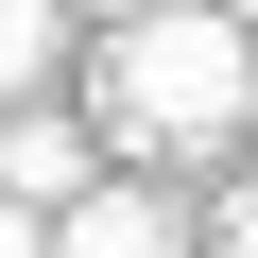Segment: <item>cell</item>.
Wrapping results in <instances>:
<instances>
[{"instance_id":"obj_3","label":"cell","mask_w":258,"mask_h":258,"mask_svg":"<svg viewBox=\"0 0 258 258\" xmlns=\"http://www.w3.org/2000/svg\"><path fill=\"white\" fill-rule=\"evenodd\" d=\"M52 258H172V189H86L52 224Z\"/></svg>"},{"instance_id":"obj_7","label":"cell","mask_w":258,"mask_h":258,"mask_svg":"<svg viewBox=\"0 0 258 258\" xmlns=\"http://www.w3.org/2000/svg\"><path fill=\"white\" fill-rule=\"evenodd\" d=\"M86 18H172V0H86Z\"/></svg>"},{"instance_id":"obj_5","label":"cell","mask_w":258,"mask_h":258,"mask_svg":"<svg viewBox=\"0 0 258 258\" xmlns=\"http://www.w3.org/2000/svg\"><path fill=\"white\" fill-rule=\"evenodd\" d=\"M0 258H52V207H18V189H0Z\"/></svg>"},{"instance_id":"obj_4","label":"cell","mask_w":258,"mask_h":258,"mask_svg":"<svg viewBox=\"0 0 258 258\" xmlns=\"http://www.w3.org/2000/svg\"><path fill=\"white\" fill-rule=\"evenodd\" d=\"M52 18H69V0H0V103H18V86L52 69Z\"/></svg>"},{"instance_id":"obj_1","label":"cell","mask_w":258,"mask_h":258,"mask_svg":"<svg viewBox=\"0 0 258 258\" xmlns=\"http://www.w3.org/2000/svg\"><path fill=\"white\" fill-rule=\"evenodd\" d=\"M103 155H207L258 120V18H224V0H172V18H120L103 35Z\"/></svg>"},{"instance_id":"obj_2","label":"cell","mask_w":258,"mask_h":258,"mask_svg":"<svg viewBox=\"0 0 258 258\" xmlns=\"http://www.w3.org/2000/svg\"><path fill=\"white\" fill-rule=\"evenodd\" d=\"M0 189L69 224V207L103 189V120H18V103H0Z\"/></svg>"},{"instance_id":"obj_6","label":"cell","mask_w":258,"mask_h":258,"mask_svg":"<svg viewBox=\"0 0 258 258\" xmlns=\"http://www.w3.org/2000/svg\"><path fill=\"white\" fill-rule=\"evenodd\" d=\"M224 258H258V172H241V189H224Z\"/></svg>"},{"instance_id":"obj_8","label":"cell","mask_w":258,"mask_h":258,"mask_svg":"<svg viewBox=\"0 0 258 258\" xmlns=\"http://www.w3.org/2000/svg\"><path fill=\"white\" fill-rule=\"evenodd\" d=\"M224 18H258V0H224Z\"/></svg>"}]
</instances>
